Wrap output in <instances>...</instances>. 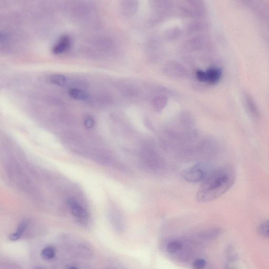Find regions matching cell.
Segmentation results:
<instances>
[{"mask_svg": "<svg viewBox=\"0 0 269 269\" xmlns=\"http://www.w3.org/2000/svg\"><path fill=\"white\" fill-rule=\"evenodd\" d=\"M212 171L204 164H197L182 171L181 176L189 183H199L203 182Z\"/></svg>", "mask_w": 269, "mask_h": 269, "instance_id": "7a4b0ae2", "label": "cell"}, {"mask_svg": "<svg viewBox=\"0 0 269 269\" xmlns=\"http://www.w3.org/2000/svg\"><path fill=\"white\" fill-rule=\"evenodd\" d=\"M207 76V82H209L211 84H215L217 83L221 79L222 72L221 69L213 67L208 69L206 72Z\"/></svg>", "mask_w": 269, "mask_h": 269, "instance_id": "5b68a950", "label": "cell"}, {"mask_svg": "<svg viewBox=\"0 0 269 269\" xmlns=\"http://www.w3.org/2000/svg\"><path fill=\"white\" fill-rule=\"evenodd\" d=\"M111 215V220L114 227L119 232L123 231L125 228V223L123 218L117 213H112Z\"/></svg>", "mask_w": 269, "mask_h": 269, "instance_id": "30bf717a", "label": "cell"}, {"mask_svg": "<svg viewBox=\"0 0 269 269\" xmlns=\"http://www.w3.org/2000/svg\"><path fill=\"white\" fill-rule=\"evenodd\" d=\"M137 0H123L122 9L127 15L134 13L137 9Z\"/></svg>", "mask_w": 269, "mask_h": 269, "instance_id": "ba28073f", "label": "cell"}, {"mask_svg": "<svg viewBox=\"0 0 269 269\" xmlns=\"http://www.w3.org/2000/svg\"><path fill=\"white\" fill-rule=\"evenodd\" d=\"M258 231L260 235L269 238V221H267L259 225Z\"/></svg>", "mask_w": 269, "mask_h": 269, "instance_id": "5bb4252c", "label": "cell"}, {"mask_svg": "<svg viewBox=\"0 0 269 269\" xmlns=\"http://www.w3.org/2000/svg\"><path fill=\"white\" fill-rule=\"evenodd\" d=\"M167 103V99L164 97H158L155 99L153 102V106L157 110H161Z\"/></svg>", "mask_w": 269, "mask_h": 269, "instance_id": "4fadbf2b", "label": "cell"}, {"mask_svg": "<svg viewBox=\"0 0 269 269\" xmlns=\"http://www.w3.org/2000/svg\"><path fill=\"white\" fill-rule=\"evenodd\" d=\"M51 83L59 86H64L68 82L67 77L62 74H54L50 77Z\"/></svg>", "mask_w": 269, "mask_h": 269, "instance_id": "8fae6325", "label": "cell"}, {"mask_svg": "<svg viewBox=\"0 0 269 269\" xmlns=\"http://www.w3.org/2000/svg\"><path fill=\"white\" fill-rule=\"evenodd\" d=\"M67 204L70 208L72 214L75 217L83 219L88 217V213L85 208L74 199H69Z\"/></svg>", "mask_w": 269, "mask_h": 269, "instance_id": "277c9868", "label": "cell"}, {"mask_svg": "<svg viewBox=\"0 0 269 269\" xmlns=\"http://www.w3.org/2000/svg\"><path fill=\"white\" fill-rule=\"evenodd\" d=\"M69 97L78 101H86L90 99L89 94L78 88H72L68 91Z\"/></svg>", "mask_w": 269, "mask_h": 269, "instance_id": "8992f818", "label": "cell"}, {"mask_svg": "<svg viewBox=\"0 0 269 269\" xmlns=\"http://www.w3.org/2000/svg\"><path fill=\"white\" fill-rule=\"evenodd\" d=\"M84 125L88 129H92L95 125L94 119L91 116H87L84 119Z\"/></svg>", "mask_w": 269, "mask_h": 269, "instance_id": "2e32d148", "label": "cell"}, {"mask_svg": "<svg viewBox=\"0 0 269 269\" xmlns=\"http://www.w3.org/2000/svg\"><path fill=\"white\" fill-rule=\"evenodd\" d=\"M197 79L202 82H207V76L206 72L199 71L196 73Z\"/></svg>", "mask_w": 269, "mask_h": 269, "instance_id": "e0dca14e", "label": "cell"}, {"mask_svg": "<svg viewBox=\"0 0 269 269\" xmlns=\"http://www.w3.org/2000/svg\"><path fill=\"white\" fill-rule=\"evenodd\" d=\"M184 244V242L178 240L169 242L166 246L167 253L171 255H176L183 248Z\"/></svg>", "mask_w": 269, "mask_h": 269, "instance_id": "52a82bcc", "label": "cell"}, {"mask_svg": "<svg viewBox=\"0 0 269 269\" xmlns=\"http://www.w3.org/2000/svg\"><path fill=\"white\" fill-rule=\"evenodd\" d=\"M236 177L235 170L229 166L212 170L203 181L196 195L197 201L206 203L219 198L232 187Z\"/></svg>", "mask_w": 269, "mask_h": 269, "instance_id": "6da1fadb", "label": "cell"}, {"mask_svg": "<svg viewBox=\"0 0 269 269\" xmlns=\"http://www.w3.org/2000/svg\"><path fill=\"white\" fill-rule=\"evenodd\" d=\"M207 262L204 259L199 258L195 260L193 266L194 268L196 269H202L205 267Z\"/></svg>", "mask_w": 269, "mask_h": 269, "instance_id": "9a60e30c", "label": "cell"}, {"mask_svg": "<svg viewBox=\"0 0 269 269\" xmlns=\"http://www.w3.org/2000/svg\"><path fill=\"white\" fill-rule=\"evenodd\" d=\"M56 251L54 248L47 247L41 251V256L45 260H50L55 258Z\"/></svg>", "mask_w": 269, "mask_h": 269, "instance_id": "7c38bea8", "label": "cell"}, {"mask_svg": "<svg viewBox=\"0 0 269 269\" xmlns=\"http://www.w3.org/2000/svg\"><path fill=\"white\" fill-rule=\"evenodd\" d=\"M28 224V222L27 220L22 221L19 225L18 227H17L16 232L11 234L9 236L10 240L13 241L18 240L22 236L26 229H27Z\"/></svg>", "mask_w": 269, "mask_h": 269, "instance_id": "9c48e42d", "label": "cell"}, {"mask_svg": "<svg viewBox=\"0 0 269 269\" xmlns=\"http://www.w3.org/2000/svg\"><path fill=\"white\" fill-rule=\"evenodd\" d=\"M73 43V40L70 35H62L55 42L52 51L55 55L62 54L70 50Z\"/></svg>", "mask_w": 269, "mask_h": 269, "instance_id": "3957f363", "label": "cell"}]
</instances>
